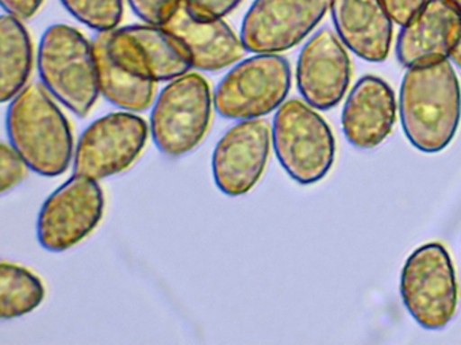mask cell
<instances>
[{
	"label": "cell",
	"instance_id": "5",
	"mask_svg": "<svg viewBox=\"0 0 461 345\" xmlns=\"http://www.w3.org/2000/svg\"><path fill=\"white\" fill-rule=\"evenodd\" d=\"M214 108L212 89L199 73L168 81L153 102L150 134L161 154L179 158L203 139Z\"/></svg>",
	"mask_w": 461,
	"mask_h": 345
},
{
	"label": "cell",
	"instance_id": "7",
	"mask_svg": "<svg viewBox=\"0 0 461 345\" xmlns=\"http://www.w3.org/2000/svg\"><path fill=\"white\" fill-rule=\"evenodd\" d=\"M401 296L407 312L422 328L438 331L452 321L458 286L452 258L441 243L420 245L406 259Z\"/></svg>",
	"mask_w": 461,
	"mask_h": 345
},
{
	"label": "cell",
	"instance_id": "12",
	"mask_svg": "<svg viewBox=\"0 0 461 345\" xmlns=\"http://www.w3.org/2000/svg\"><path fill=\"white\" fill-rule=\"evenodd\" d=\"M272 131L261 119L241 120L225 132L212 153L215 185L229 197L244 196L260 181L269 151Z\"/></svg>",
	"mask_w": 461,
	"mask_h": 345
},
{
	"label": "cell",
	"instance_id": "18",
	"mask_svg": "<svg viewBox=\"0 0 461 345\" xmlns=\"http://www.w3.org/2000/svg\"><path fill=\"white\" fill-rule=\"evenodd\" d=\"M98 62L101 94L115 107L129 112H141L155 102L156 83L133 75L107 48L102 32L93 40Z\"/></svg>",
	"mask_w": 461,
	"mask_h": 345
},
{
	"label": "cell",
	"instance_id": "26",
	"mask_svg": "<svg viewBox=\"0 0 461 345\" xmlns=\"http://www.w3.org/2000/svg\"><path fill=\"white\" fill-rule=\"evenodd\" d=\"M44 2L45 0H0V4L4 8V13L25 22L41 10Z\"/></svg>",
	"mask_w": 461,
	"mask_h": 345
},
{
	"label": "cell",
	"instance_id": "27",
	"mask_svg": "<svg viewBox=\"0 0 461 345\" xmlns=\"http://www.w3.org/2000/svg\"><path fill=\"white\" fill-rule=\"evenodd\" d=\"M449 59L461 69V21L452 43V49H450Z\"/></svg>",
	"mask_w": 461,
	"mask_h": 345
},
{
	"label": "cell",
	"instance_id": "11",
	"mask_svg": "<svg viewBox=\"0 0 461 345\" xmlns=\"http://www.w3.org/2000/svg\"><path fill=\"white\" fill-rule=\"evenodd\" d=\"M102 35L113 56L144 80L168 83L193 70L185 49L164 26L142 22Z\"/></svg>",
	"mask_w": 461,
	"mask_h": 345
},
{
	"label": "cell",
	"instance_id": "22",
	"mask_svg": "<svg viewBox=\"0 0 461 345\" xmlns=\"http://www.w3.org/2000/svg\"><path fill=\"white\" fill-rule=\"evenodd\" d=\"M29 166L12 145H0V190L2 193L14 189L25 180Z\"/></svg>",
	"mask_w": 461,
	"mask_h": 345
},
{
	"label": "cell",
	"instance_id": "19",
	"mask_svg": "<svg viewBox=\"0 0 461 345\" xmlns=\"http://www.w3.org/2000/svg\"><path fill=\"white\" fill-rule=\"evenodd\" d=\"M34 49L25 23L14 16H0V100L12 102L26 85L33 70Z\"/></svg>",
	"mask_w": 461,
	"mask_h": 345
},
{
	"label": "cell",
	"instance_id": "21",
	"mask_svg": "<svg viewBox=\"0 0 461 345\" xmlns=\"http://www.w3.org/2000/svg\"><path fill=\"white\" fill-rule=\"evenodd\" d=\"M126 0H60L67 13L96 32L117 29Z\"/></svg>",
	"mask_w": 461,
	"mask_h": 345
},
{
	"label": "cell",
	"instance_id": "17",
	"mask_svg": "<svg viewBox=\"0 0 461 345\" xmlns=\"http://www.w3.org/2000/svg\"><path fill=\"white\" fill-rule=\"evenodd\" d=\"M337 35L350 51L369 62L387 59L393 21L382 0H330Z\"/></svg>",
	"mask_w": 461,
	"mask_h": 345
},
{
	"label": "cell",
	"instance_id": "28",
	"mask_svg": "<svg viewBox=\"0 0 461 345\" xmlns=\"http://www.w3.org/2000/svg\"><path fill=\"white\" fill-rule=\"evenodd\" d=\"M447 2L461 15V0H447Z\"/></svg>",
	"mask_w": 461,
	"mask_h": 345
},
{
	"label": "cell",
	"instance_id": "8",
	"mask_svg": "<svg viewBox=\"0 0 461 345\" xmlns=\"http://www.w3.org/2000/svg\"><path fill=\"white\" fill-rule=\"evenodd\" d=\"M104 213V193L99 181L74 174L42 205L37 239L50 252L79 244L99 226Z\"/></svg>",
	"mask_w": 461,
	"mask_h": 345
},
{
	"label": "cell",
	"instance_id": "6",
	"mask_svg": "<svg viewBox=\"0 0 461 345\" xmlns=\"http://www.w3.org/2000/svg\"><path fill=\"white\" fill-rule=\"evenodd\" d=\"M291 65L282 54H258L230 66L215 88L214 110L223 119L250 120L279 110L291 89Z\"/></svg>",
	"mask_w": 461,
	"mask_h": 345
},
{
	"label": "cell",
	"instance_id": "25",
	"mask_svg": "<svg viewBox=\"0 0 461 345\" xmlns=\"http://www.w3.org/2000/svg\"><path fill=\"white\" fill-rule=\"evenodd\" d=\"M429 0H382L385 10L399 26L406 24Z\"/></svg>",
	"mask_w": 461,
	"mask_h": 345
},
{
	"label": "cell",
	"instance_id": "10",
	"mask_svg": "<svg viewBox=\"0 0 461 345\" xmlns=\"http://www.w3.org/2000/svg\"><path fill=\"white\" fill-rule=\"evenodd\" d=\"M330 11V0H253L240 37L249 53L282 54L303 42Z\"/></svg>",
	"mask_w": 461,
	"mask_h": 345
},
{
	"label": "cell",
	"instance_id": "23",
	"mask_svg": "<svg viewBox=\"0 0 461 345\" xmlns=\"http://www.w3.org/2000/svg\"><path fill=\"white\" fill-rule=\"evenodd\" d=\"M185 0H126L134 15L144 23L164 26Z\"/></svg>",
	"mask_w": 461,
	"mask_h": 345
},
{
	"label": "cell",
	"instance_id": "16",
	"mask_svg": "<svg viewBox=\"0 0 461 345\" xmlns=\"http://www.w3.org/2000/svg\"><path fill=\"white\" fill-rule=\"evenodd\" d=\"M461 15L447 0H429L396 40V58L404 67L449 58Z\"/></svg>",
	"mask_w": 461,
	"mask_h": 345
},
{
	"label": "cell",
	"instance_id": "13",
	"mask_svg": "<svg viewBox=\"0 0 461 345\" xmlns=\"http://www.w3.org/2000/svg\"><path fill=\"white\" fill-rule=\"evenodd\" d=\"M345 48L330 29H321L302 48L296 85L304 102L315 110H331L347 94L352 65Z\"/></svg>",
	"mask_w": 461,
	"mask_h": 345
},
{
	"label": "cell",
	"instance_id": "15",
	"mask_svg": "<svg viewBox=\"0 0 461 345\" xmlns=\"http://www.w3.org/2000/svg\"><path fill=\"white\" fill-rule=\"evenodd\" d=\"M398 110L393 88L383 78L364 75L353 86L342 110L345 137L360 150L377 147L393 132Z\"/></svg>",
	"mask_w": 461,
	"mask_h": 345
},
{
	"label": "cell",
	"instance_id": "2",
	"mask_svg": "<svg viewBox=\"0 0 461 345\" xmlns=\"http://www.w3.org/2000/svg\"><path fill=\"white\" fill-rule=\"evenodd\" d=\"M55 100L40 81L26 85L7 110L10 145L42 177L63 174L74 156L71 126Z\"/></svg>",
	"mask_w": 461,
	"mask_h": 345
},
{
	"label": "cell",
	"instance_id": "20",
	"mask_svg": "<svg viewBox=\"0 0 461 345\" xmlns=\"http://www.w3.org/2000/svg\"><path fill=\"white\" fill-rule=\"evenodd\" d=\"M45 288L41 279L25 267L4 261L0 266V317L14 320L41 305Z\"/></svg>",
	"mask_w": 461,
	"mask_h": 345
},
{
	"label": "cell",
	"instance_id": "3",
	"mask_svg": "<svg viewBox=\"0 0 461 345\" xmlns=\"http://www.w3.org/2000/svg\"><path fill=\"white\" fill-rule=\"evenodd\" d=\"M40 80L59 102L86 118L101 96L93 40L69 24L48 27L37 53Z\"/></svg>",
	"mask_w": 461,
	"mask_h": 345
},
{
	"label": "cell",
	"instance_id": "1",
	"mask_svg": "<svg viewBox=\"0 0 461 345\" xmlns=\"http://www.w3.org/2000/svg\"><path fill=\"white\" fill-rule=\"evenodd\" d=\"M398 107L404 135L417 150H445L461 120L460 83L450 59L407 67Z\"/></svg>",
	"mask_w": 461,
	"mask_h": 345
},
{
	"label": "cell",
	"instance_id": "9",
	"mask_svg": "<svg viewBox=\"0 0 461 345\" xmlns=\"http://www.w3.org/2000/svg\"><path fill=\"white\" fill-rule=\"evenodd\" d=\"M148 134L147 121L136 112H113L96 119L77 142L75 174L101 181L125 172L141 155Z\"/></svg>",
	"mask_w": 461,
	"mask_h": 345
},
{
	"label": "cell",
	"instance_id": "4",
	"mask_svg": "<svg viewBox=\"0 0 461 345\" xmlns=\"http://www.w3.org/2000/svg\"><path fill=\"white\" fill-rule=\"evenodd\" d=\"M272 145L285 172L299 185L328 175L336 159V139L328 121L306 102L288 100L272 123Z\"/></svg>",
	"mask_w": 461,
	"mask_h": 345
},
{
	"label": "cell",
	"instance_id": "14",
	"mask_svg": "<svg viewBox=\"0 0 461 345\" xmlns=\"http://www.w3.org/2000/svg\"><path fill=\"white\" fill-rule=\"evenodd\" d=\"M164 27L183 46L193 69L218 72L233 66L248 53L241 37L225 18L199 15L185 2Z\"/></svg>",
	"mask_w": 461,
	"mask_h": 345
},
{
	"label": "cell",
	"instance_id": "24",
	"mask_svg": "<svg viewBox=\"0 0 461 345\" xmlns=\"http://www.w3.org/2000/svg\"><path fill=\"white\" fill-rule=\"evenodd\" d=\"M241 2L242 0H185V4L199 15L225 18L233 13Z\"/></svg>",
	"mask_w": 461,
	"mask_h": 345
}]
</instances>
